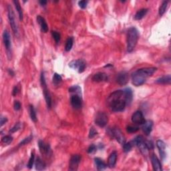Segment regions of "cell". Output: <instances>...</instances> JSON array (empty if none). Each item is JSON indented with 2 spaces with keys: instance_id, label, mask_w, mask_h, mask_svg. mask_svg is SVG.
Masks as SVG:
<instances>
[{
  "instance_id": "6da1fadb",
  "label": "cell",
  "mask_w": 171,
  "mask_h": 171,
  "mask_svg": "<svg viewBox=\"0 0 171 171\" xmlns=\"http://www.w3.org/2000/svg\"><path fill=\"white\" fill-rule=\"evenodd\" d=\"M108 103L110 109L114 112H122L125 109L127 101L123 90H116L113 92L108 97Z\"/></svg>"
},
{
  "instance_id": "7a4b0ae2",
  "label": "cell",
  "mask_w": 171,
  "mask_h": 171,
  "mask_svg": "<svg viewBox=\"0 0 171 171\" xmlns=\"http://www.w3.org/2000/svg\"><path fill=\"white\" fill-rule=\"evenodd\" d=\"M155 67L141 68L135 71L132 75V82L135 86H139L146 82L147 78L151 76L156 71Z\"/></svg>"
},
{
  "instance_id": "3957f363",
  "label": "cell",
  "mask_w": 171,
  "mask_h": 171,
  "mask_svg": "<svg viewBox=\"0 0 171 171\" xmlns=\"http://www.w3.org/2000/svg\"><path fill=\"white\" fill-rule=\"evenodd\" d=\"M138 40V32L135 27H132L127 34V50L128 52H132L137 44Z\"/></svg>"
},
{
  "instance_id": "277c9868",
  "label": "cell",
  "mask_w": 171,
  "mask_h": 171,
  "mask_svg": "<svg viewBox=\"0 0 171 171\" xmlns=\"http://www.w3.org/2000/svg\"><path fill=\"white\" fill-rule=\"evenodd\" d=\"M132 144L136 145L139 148L140 151L144 156H147L149 154V150L145 144V139L142 136H138L132 140Z\"/></svg>"
},
{
  "instance_id": "5b68a950",
  "label": "cell",
  "mask_w": 171,
  "mask_h": 171,
  "mask_svg": "<svg viewBox=\"0 0 171 171\" xmlns=\"http://www.w3.org/2000/svg\"><path fill=\"white\" fill-rule=\"evenodd\" d=\"M8 12L9 21H10V24L11 27V29H12V31L13 32V33H14L15 35H18V28L17 24H16L15 14H14V12H13V9L10 5H8Z\"/></svg>"
},
{
  "instance_id": "8992f818",
  "label": "cell",
  "mask_w": 171,
  "mask_h": 171,
  "mask_svg": "<svg viewBox=\"0 0 171 171\" xmlns=\"http://www.w3.org/2000/svg\"><path fill=\"white\" fill-rule=\"evenodd\" d=\"M3 40L4 42V45L6 46L7 53H8V56L9 60L11 58V41L10 38V35L9 32L5 30L3 34Z\"/></svg>"
},
{
  "instance_id": "52a82bcc",
  "label": "cell",
  "mask_w": 171,
  "mask_h": 171,
  "mask_svg": "<svg viewBox=\"0 0 171 171\" xmlns=\"http://www.w3.org/2000/svg\"><path fill=\"white\" fill-rule=\"evenodd\" d=\"M86 66V62L82 60H73L69 63V66L71 68L78 70L79 73H82L84 71Z\"/></svg>"
},
{
  "instance_id": "ba28073f",
  "label": "cell",
  "mask_w": 171,
  "mask_h": 171,
  "mask_svg": "<svg viewBox=\"0 0 171 171\" xmlns=\"http://www.w3.org/2000/svg\"><path fill=\"white\" fill-rule=\"evenodd\" d=\"M108 122V118L104 112H98L95 118V123L100 127H104Z\"/></svg>"
},
{
  "instance_id": "9c48e42d",
  "label": "cell",
  "mask_w": 171,
  "mask_h": 171,
  "mask_svg": "<svg viewBox=\"0 0 171 171\" xmlns=\"http://www.w3.org/2000/svg\"><path fill=\"white\" fill-rule=\"evenodd\" d=\"M111 135L115 138L120 144L123 145L126 142L125 137L118 128H114L111 130Z\"/></svg>"
},
{
  "instance_id": "30bf717a",
  "label": "cell",
  "mask_w": 171,
  "mask_h": 171,
  "mask_svg": "<svg viewBox=\"0 0 171 171\" xmlns=\"http://www.w3.org/2000/svg\"><path fill=\"white\" fill-rule=\"evenodd\" d=\"M81 160V156L79 154H74L71 157L70 164H69V170H77L78 166Z\"/></svg>"
},
{
  "instance_id": "8fae6325",
  "label": "cell",
  "mask_w": 171,
  "mask_h": 171,
  "mask_svg": "<svg viewBox=\"0 0 171 171\" xmlns=\"http://www.w3.org/2000/svg\"><path fill=\"white\" fill-rule=\"evenodd\" d=\"M129 76L128 74L125 71H121L116 76V82L121 86L126 85L128 82Z\"/></svg>"
},
{
  "instance_id": "7c38bea8",
  "label": "cell",
  "mask_w": 171,
  "mask_h": 171,
  "mask_svg": "<svg viewBox=\"0 0 171 171\" xmlns=\"http://www.w3.org/2000/svg\"><path fill=\"white\" fill-rule=\"evenodd\" d=\"M132 121L134 123L138 124H143L146 121L143 116L142 112L141 111H136L132 116Z\"/></svg>"
},
{
  "instance_id": "4fadbf2b",
  "label": "cell",
  "mask_w": 171,
  "mask_h": 171,
  "mask_svg": "<svg viewBox=\"0 0 171 171\" xmlns=\"http://www.w3.org/2000/svg\"><path fill=\"white\" fill-rule=\"evenodd\" d=\"M38 146L41 154L48 156L51 152L50 146L48 144H46L43 141L40 140L38 142Z\"/></svg>"
},
{
  "instance_id": "5bb4252c",
  "label": "cell",
  "mask_w": 171,
  "mask_h": 171,
  "mask_svg": "<svg viewBox=\"0 0 171 171\" xmlns=\"http://www.w3.org/2000/svg\"><path fill=\"white\" fill-rule=\"evenodd\" d=\"M156 146L159 150V153H160L162 160H165L166 156V154L165 152V150H166L165 143L164 142L163 140H158L156 141Z\"/></svg>"
},
{
  "instance_id": "9a60e30c",
  "label": "cell",
  "mask_w": 171,
  "mask_h": 171,
  "mask_svg": "<svg viewBox=\"0 0 171 171\" xmlns=\"http://www.w3.org/2000/svg\"><path fill=\"white\" fill-rule=\"evenodd\" d=\"M70 102L71 106L75 109H80L82 107V100H81L80 97L77 94H75L71 97Z\"/></svg>"
},
{
  "instance_id": "2e32d148",
  "label": "cell",
  "mask_w": 171,
  "mask_h": 171,
  "mask_svg": "<svg viewBox=\"0 0 171 171\" xmlns=\"http://www.w3.org/2000/svg\"><path fill=\"white\" fill-rule=\"evenodd\" d=\"M151 163L152 165V167L153 169L156 171H162L163 168H162L161 163L159 159L158 158L155 154H152L151 156Z\"/></svg>"
},
{
  "instance_id": "e0dca14e",
  "label": "cell",
  "mask_w": 171,
  "mask_h": 171,
  "mask_svg": "<svg viewBox=\"0 0 171 171\" xmlns=\"http://www.w3.org/2000/svg\"><path fill=\"white\" fill-rule=\"evenodd\" d=\"M41 87H42L43 88V95H44L45 97V100L46 102V104H47L48 108H51V107H52V98H51L49 90H48L47 88V85L42 86Z\"/></svg>"
},
{
  "instance_id": "ac0fdd59",
  "label": "cell",
  "mask_w": 171,
  "mask_h": 171,
  "mask_svg": "<svg viewBox=\"0 0 171 171\" xmlns=\"http://www.w3.org/2000/svg\"><path fill=\"white\" fill-rule=\"evenodd\" d=\"M108 77L106 74L104 72H98L94 74L92 77V80L96 82H106L108 81Z\"/></svg>"
},
{
  "instance_id": "d6986e66",
  "label": "cell",
  "mask_w": 171,
  "mask_h": 171,
  "mask_svg": "<svg viewBox=\"0 0 171 171\" xmlns=\"http://www.w3.org/2000/svg\"><path fill=\"white\" fill-rule=\"evenodd\" d=\"M153 126V122L151 121H148L142 124V131L146 136H149L151 134Z\"/></svg>"
},
{
  "instance_id": "ffe728a7",
  "label": "cell",
  "mask_w": 171,
  "mask_h": 171,
  "mask_svg": "<svg viewBox=\"0 0 171 171\" xmlns=\"http://www.w3.org/2000/svg\"><path fill=\"white\" fill-rule=\"evenodd\" d=\"M37 22H38L39 25H40L41 31H42L43 33L48 32V26L44 18L41 17V15H38L37 16Z\"/></svg>"
},
{
  "instance_id": "44dd1931",
  "label": "cell",
  "mask_w": 171,
  "mask_h": 171,
  "mask_svg": "<svg viewBox=\"0 0 171 171\" xmlns=\"http://www.w3.org/2000/svg\"><path fill=\"white\" fill-rule=\"evenodd\" d=\"M116 160H117V152L116 151H114L111 153L109 158H108V166H109L110 168H114L115 165H116Z\"/></svg>"
},
{
  "instance_id": "7402d4cb",
  "label": "cell",
  "mask_w": 171,
  "mask_h": 171,
  "mask_svg": "<svg viewBox=\"0 0 171 171\" xmlns=\"http://www.w3.org/2000/svg\"><path fill=\"white\" fill-rule=\"evenodd\" d=\"M94 162H95L97 169L98 170H103L106 169V167H107L106 164L100 158H96L94 159Z\"/></svg>"
},
{
  "instance_id": "603a6c76",
  "label": "cell",
  "mask_w": 171,
  "mask_h": 171,
  "mask_svg": "<svg viewBox=\"0 0 171 171\" xmlns=\"http://www.w3.org/2000/svg\"><path fill=\"white\" fill-rule=\"evenodd\" d=\"M170 82H171L170 75L163 76V77L158 78V79H157L156 80V82L157 83V84H169Z\"/></svg>"
},
{
  "instance_id": "cb8c5ba5",
  "label": "cell",
  "mask_w": 171,
  "mask_h": 171,
  "mask_svg": "<svg viewBox=\"0 0 171 171\" xmlns=\"http://www.w3.org/2000/svg\"><path fill=\"white\" fill-rule=\"evenodd\" d=\"M35 165H36V169L38 170H44L46 168V164L44 162H43L42 160H41L40 157H37L36 160V163H35Z\"/></svg>"
},
{
  "instance_id": "d4e9b609",
  "label": "cell",
  "mask_w": 171,
  "mask_h": 171,
  "mask_svg": "<svg viewBox=\"0 0 171 171\" xmlns=\"http://www.w3.org/2000/svg\"><path fill=\"white\" fill-rule=\"evenodd\" d=\"M124 93H125L126 101H127V104H130L131 103L132 100L133 98V94H132V90L130 88H127L124 90Z\"/></svg>"
},
{
  "instance_id": "484cf974",
  "label": "cell",
  "mask_w": 171,
  "mask_h": 171,
  "mask_svg": "<svg viewBox=\"0 0 171 171\" xmlns=\"http://www.w3.org/2000/svg\"><path fill=\"white\" fill-rule=\"evenodd\" d=\"M148 11H149V10L146 8H142L141 9V10H138L135 14V19L136 20H140L141 19H142V18L146 15Z\"/></svg>"
},
{
  "instance_id": "4316f807",
  "label": "cell",
  "mask_w": 171,
  "mask_h": 171,
  "mask_svg": "<svg viewBox=\"0 0 171 171\" xmlns=\"http://www.w3.org/2000/svg\"><path fill=\"white\" fill-rule=\"evenodd\" d=\"M29 115H30V118L32 121L34 122H37V116H36V112L35 110V108L32 105L29 106Z\"/></svg>"
},
{
  "instance_id": "83f0119b",
  "label": "cell",
  "mask_w": 171,
  "mask_h": 171,
  "mask_svg": "<svg viewBox=\"0 0 171 171\" xmlns=\"http://www.w3.org/2000/svg\"><path fill=\"white\" fill-rule=\"evenodd\" d=\"M13 4H14V5H15L16 10L18 11V14H19L20 20H23V11H22V8H21V6H20V2L18 1H13Z\"/></svg>"
},
{
  "instance_id": "f1b7e54d",
  "label": "cell",
  "mask_w": 171,
  "mask_h": 171,
  "mask_svg": "<svg viewBox=\"0 0 171 171\" xmlns=\"http://www.w3.org/2000/svg\"><path fill=\"white\" fill-rule=\"evenodd\" d=\"M73 43H74V38L72 37H70V38H68V40L66 41V46H65V50L66 52H69L70 51L71 48L73 46Z\"/></svg>"
},
{
  "instance_id": "f546056e",
  "label": "cell",
  "mask_w": 171,
  "mask_h": 171,
  "mask_svg": "<svg viewBox=\"0 0 171 171\" xmlns=\"http://www.w3.org/2000/svg\"><path fill=\"white\" fill-rule=\"evenodd\" d=\"M168 2L166 1H164L163 3H162L160 8H159V14H160V16L163 15V14L166 11V8H167V6H168Z\"/></svg>"
},
{
  "instance_id": "4dcf8cb0",
  "label": "cell",
  "mask_w": 171,
  "mask_h": 171,
  "mask_svg": "<svg viewBox=\"0 0 171 171\" xmlns=\"http://www.w3.org/2000/svg\"><path fill=\"white\" fill-rule=\"evenodd\" d=\"M62 80V76L58 74L55 73L54 74V76H53V83H54L55 85L57 86L60 84Z\"/></svg>"
},
{
  "instance_id": "1f68e13d",
  "label": "cell",
  "mask_w": 171,
  "mask_h": 171,
  "mask_svg": "<svg viewBox=\"0 0 171 171\" xmlns=\"http://www.w3.org/2000/svg\"><path fill=\"white\" fill-rule=\"evenodd\" d=\"M13 141V137L11 136H5L1 138V142L6 145L10 144Z\"/></svg>"
},
{
  "instance_id": "d6a6232c",
  "label": "cell",
  "mask_w": 171,
  "mask_h": 171,
  "mask_svg": "<svg viewBox=\"0 0 171 171\" xmlns=\"http://www.w3.org/2000/svg\"><path fill=\"white\" fill-rule=\"evenodd\" d=\"M69 92H74L78 94H81V88L78 86H74L70 87L69 88Z\"/></svg>"
},
{
  "instance_id": "836d02e7",
  "label": "cell",
  "mask_w": 171,
  "mask_h": 171,
  "mask_svg": "<svg viewBox=\"0 0 171 171\" xmlns=\"http://www.w3.org/2000/svg\"><path fill=\"white\" fill-rule=\"evenodd\" d=\"M21 128H22V124H21L20 122H18V123H16L15 125L10 129L9 132H10V133H14L15 132L20 130Z\"/></svg>"
},
{
  "instance_id": "e575fe53",
  "label": "cell",
  "mask_w": 171,
  "mask_h": 171,
  "mask_svg": "<svg viewBox=\"0 0 171 171\" xmlns=\"http://www.w3.org/2000/svg\"><path fill=\"white\" fill-rule=\"evenodd\" d=\"M32 138H33V136H32V135L28 136V137L24 138V139L23 140L22 142H20V144H19V145H18V146H24V145L28 144V143H29L31 142L32 140Z\"/></svg>"
},
{
  "instance_id": "d590c367",
  "label": "cell",
  "mask_w": 171,
  "mask_h": 171,
  "mask_svg": "<svg viewBox=\"0 0 171 171\" xmlns=\"http://www.w3.org/2000/svg\"><path fill=\"white\" fill-rule=\"evenodd\" d=\"M34 158H35V155H34V152H32V154H31V156L30 158L29 159V162L28 163H27V167L29 169H31L32 168V166L34 165Z\"/></svg>"
},
{
  "instance_id": "8d00e7d4",
  "label": "cell",
  "mask_w": 171,
  "mask_h": 171,
  "mask_svg": "<svg viewBox=\"0 0 171 171\" xmlns=\"http://www.w3.org/2000/svg\"><path fill=\"white\" fill-rule=\"evenodd\" d=\"M132 149V142H128V143H124L123 144V150L125 152H130Z\"/></svg>"
},
{
  "instance_id": "74e56055",
  "label": "cell",
  "mask_w": 171,
  "mask_h": 171,
  "mask_svg": "<svg viewBox=\"0 0 171 171\" xmlns=\"http://www.w3.org/2000/svg\"><path fill=\"white\" fill-rule=\"evenodd\" d=\"M52 36L53 38H54V40L55 41V42L56 43H58L60 40V34L58 33L57 32H55V31H53L52 32Z\"/></svg>"
},
{
  "instance_id": "f35d334b",
  "label": "cell",
  "mask_w": 171,
  "mask_h": 171,
  "mask_svg": "<svg viewBox=\"0 0 171 171\" xmlns=\"http://www.w3.org/2000/svg\"><path fill=\"white\" fill-rule=\"evenodd\" d=\"M139 130V128L138 126H127L126 130L129 133H134L137 132Z\"/></svg>"
},
{
  "instance_id": "ab89813d",
  "label": "cell",
  "mask_w": 171,
  "mask_h": 171,
  "mask_svg": "<svg viewBox=\"0 0 171 171\" xmlns=\"http://www.w3.org/2000/svg\"><path fill=\"white\" fill-rule=\"evenodd\" d=\"M97 135H98V132H97L96 129L94 128V127H92V128H90V132H89V138H94V136Z\"/></svg>"
},
{
  "instance_id": "60d3db41",
  "label": "cell",
  "mask_w": 171,
  "mask_h": 171,
  "mask_svg": "<svg viewBox=\"0 0 171 171\" xmlns=\"http://www.w3.org/2000/svg\"><path fill=\"white\" fill-rule=\"evenodd\" d=\"M145 144H146V146H147L148 149H149V151L150 150H152L154 149V144H153V143H152V142H151V141L145 140Z\"/></svg>"
},
{
  "instance_id": "b9f144b4",
  "label": "cell",
  "mask_w": 171,
  "mask_h": 171,
  "mask_svg": "<svg viewBox=\"0 0 171 171\" xmlns=\"http://www.w3.org/2000/svg\"><path fill=\"white\" fill-rule=\"evenodd\" d=\"M96 151V146L94 144H92L91 146H90L88 149V152L89 154L94 153V152Z\"/></svg>"
},
{
  "instance_id": "7bdbcfd3",
  "label": "cell",
  "mask_w": 171,
  "mask_h": 171,
  "mask_svg": "<svg viewBox=\"0 0 171 171\" xmlns=\"http://www.w3.org/2000/svg\"><path fill=\"white\" fill-rule=\"evenodd\" d=\"M87 4H88V1H80L78 2V5H79V6L82 9H85L86 8Z\"/></svg>"
},
{
  "instance_id": "ee69618b",
  "label": "cell",
  "mask_w": 171,
  "mask_h": 171,
  "mask_svg": "<svg viewBox=\"0 0 171 171\" xmlns=\"http://www.w3.org/2000/svg\"><path fill=\"white\" fill-rule=\"evenodd\" d=\"M21 108V104L19 101H15L14 102V109L16 111L20 110Z\"/></svg>"
},
{
  "instance_id": "f6af8a7d",
  "label": "cell",
  "mask_w": 171,
  "mask_h": 171,
  "mask_svg": "<svg viewBox=\"0 0 171 171\" xmlns=\"http://www.w3.org/2000/svg\"><path fill=\"white\" fill-rule=\"evenodd\" d=\"M7 122H8V119H7V118L1 116V126H3L4 124H5Z\"/></svg>"
},
{
  "instance_id": "bcb514c9",
  "label": "cell",
  "mask_w": 171,
  "mask_h": 171,
  "mask_svg": "<svg viewBox=\"0 0 171 171\" xmlns=\"http://www.w3.org/2000/svg\"><path fill=\"white\" fill-rule=\"evenodd\" d=\"M18 93V88L17 86H15L14 88H13V91H12V95L13 96H16Z\"/></svg>"
},
{
  "instance_id": "7dc6e473",
  "label": "cell",
  "mask_w": 171,
  "mask_h": 171,
  "mask_svg": "<svg viewBox=\"0 0 171 171\" xmlns=\"http://www.w3.org/2000/svg\"><path fill=\"white\" fill-rule=\"evenodd\" d=\"M39 2H40V4L42 6H46V4H47V1H45V0H41V1H40Z\"/></svg>"
},
{
  "instance_id": "c3c4849f",
  "label": "cell",
  "mask_w": 171,
  "mask_h": 171,
  "mask_svg": "<svg viewBox=\"0 0 171 171\" xmlns=\"http://www.w3.org/2000/svg\"><path fill=\"white\" fill-rule=\"evenodd\" d=\"M8 72H9V74H10L11 75V76H13V75H14V72H13V71H12V70H10V69H9V70H8Z\"/></svg>"
}]
</instances>
